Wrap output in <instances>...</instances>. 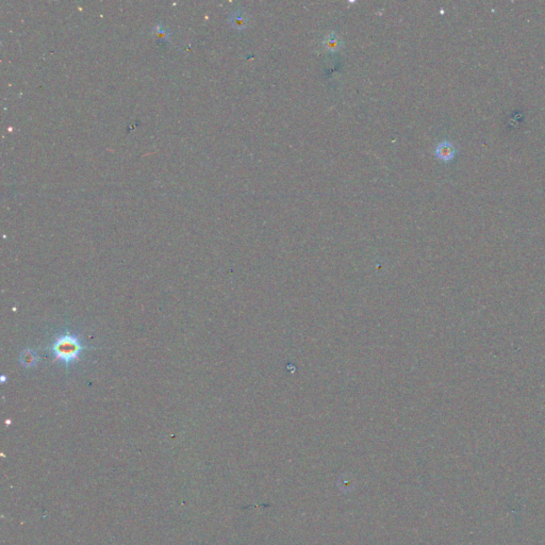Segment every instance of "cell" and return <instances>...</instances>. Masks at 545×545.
I'll return each mask as SVG.
<instances>
[{"label":"cell","instance_id":"2","mask_svg":"<svg viewBox=\"0 0 545 545\" xmlns=\"http://www.w3.org/2000/svg\"><path fill=\"white\" fill-rule=\"evenodd\" d=\"M434 155L438 159L442 160V161H451V160L454 159L455 155H456V148H455V146L451 142L443 141V142H441L435 146Z\"/></svg>","mask_w":545,"mask_h":545},{"label":"cell","instance_id":"1","mask_svg":"<svg viewBox=\"0 0 545 545\" xmlns=\"http://www.w3.org/2000/svg\"><path fill=\"white\" fill-rule=\"evenodd\" d=\"M54 356L53 363L61 362L65 370L70 368L80 361V356L85 350L95 349L86 345L83 339L78 333L72 332L66 329L57 335L47 347L44 348Z\"/></svg>","mask_w":545,"mask_h":545},{"label":"cell","instance_id":"5","mask_svg":"<svg viewBox=\"0 0 545 545\" xmlns=\"http://www.w3.org/2000/svg\"><path fill=\"white\" fill-rule=\"evenodd\" d=\"M230 23L236 29H244L248 25V17L243 11H236L230 17Z\"/></svg>","mask_w":545,"mask_h":545},{"label":"cell","instance_id":"3","mask_svg":"<svg viewBox=\"0 0 545 545\" xmlns=\"http://www.w3.org/2000/svg\"><path fill=\"white\" fill-rule=\"evenodd\" d=\"M323 45L325 49L327 51H329V53H337V51H339L340 48L342 47L343 43L341 37H340L337 33H335V32H331V33L327 34L325 36Z\"/></svg>","mask_w":545,"mask_h":545},{"label":"cell","instance_id":"4","mask_svg":"<svg viewBox=\"0 0 545 545\" xmlns=\"http://www.w3.org/2000/svg\"><path fill=\"white\" fill-rule=\"evenodd\" d=\"M19 361L24 365L25 368H32L34 367V365L37 364L38 361V357L37 354L35 351L28 349V350H25L22 352L21 358H19Z\"/></svg>","mask_w":545,"mask_h":545}]
</instances>
